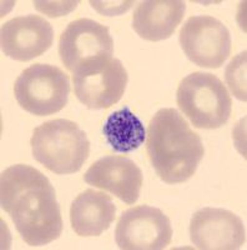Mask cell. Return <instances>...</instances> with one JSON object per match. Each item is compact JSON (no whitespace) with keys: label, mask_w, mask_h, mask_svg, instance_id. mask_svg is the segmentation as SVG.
<instances>
[{"label":"cell","mask_w":247,"mask_h":250,"mask_svg":"<svg viewBox=\"0 0 247 250\" xmlns=\"http://www.w3.org/2000/svg\"><path fill=\"white\" fill-rule=\"evenodd\" d=\"M0 202L18 233L30 247H41L61 235L63 219L54 187L30 165L6 168L0 179Z\"/></svg>","instance_id":"6da1fadb"},{"label":"cell","mask_w":247,"mask_h":250,"mask_svg":"<svg viewBox=\"0 0 247 250\" xmlns=\"http://www.w3.org/2000/svg\"><path fill=\"white\" fill-rule=\"evenodd\" d=\"M146 151L157 176L166 184L188 182L205 154L199 134L172 108L160 109L150 120Z\"/></svg>","instance_id":"7a4b0ae2"},{"label":"cell","mask_w":247,"mask_h":250,"mask_svg":"<svg viewBox=\"0 0 247 250\" xmlns=\"http://www.w3.org/2000/svg\"><path fill=\"white\" fill-rule=\"evenodd\" d=\"M34 159L57 175L74 174L90 154V142L76 123L49 120L33 131L30 140Z\"/></svg>","instance_id":"3957f363"},{"label":"cell","mask_w":247,"mask_h":250,"mask_svg":"<svg viewBox=\"0 0 247 250\" xmlns=\"http://www.w3.org/2000/svg\"><path fill=\"white\" fill-rule=\"evenodd\" d=\"M176 103L199 129H219L228 122L232 100L224 83L210 73L195 71L181 80Z\"/></svg>","instance_id":"277c9868"},{"label":"cell","mask_w":247,"mask_h":250,"mask_svg":"<svg viewBox=\"0 0 247 250\" xmlns=\"http://www.w3.org/2000/svg\"><path fill=\"white\" fill-rule=\"evenodd\" d=\"M70 83L60 68L50 64H33L18 77L14 95L18 104L38 117L63 110L68 104Z\"/></svg>","instance_id":"5b68a950"},{"label":"cell","mask_w":247,"mask_h":250,"mask_svg":"<svg viewBox=\"0 0 247 250\" xmlns=\"http://www.w3.org/2000/svg\"><path fill=\"white\" fill-rule=\"evenodd\" d=\"M114 40L109 28L89 18L68 24L59 39V57L68 71H79L113 58Z\"/></svg>","instance_id":"8992f818"},{"label":"cell","mask_w":247,"mask_h":250,"mask_svg":"<svg viewBox=\"0 0 247 250\" xmlns=\"http://www.w3.org/2000/svg\"><path fill=\"white\" fill-rule=\"evenodd\" d=\"M180 44L189 60L201 68H220L231 54L230 31L210 15L189 18L180 30Z\"/></svg>","instance_id":"52a82bcc"},{"label":"cell","mask_w":247,"mask_h":250,"mask_svg":"<svg viewBox=\"0 0 247 250\" xmlns=\"http://www.w3.org/2000/svg\"><path fill=\"white\" fill-rule=\"evenodd\" d=\"M172 234L168 215L157 208L139 205L119 218L115 242L122 250H160L170 245Z\"/></svg>","instance_id":"ba28073f"},{"label":"cell","mask_w":247,"mask_h":250,"mask_svg":"<svg viewBox=\"0 0 247 250\" xmlns=\"http://www.w3.org/2000/svg\"><path fill=\"white\" fill-rule=\"evenodd\" d=\"M128 71L116 58L73 75L74 93L77 100L91 110L109 109L125 93Z\"/></svg>","instance_id":"9c48e42d"},{"label":"cell","mask_w":247,"mask_h":250,"mask_svg":"<svg viewBox=\"0 0 247 250\" xmlns=\"http://www.w3.org/2000/svg\"><path fill=\"white\" fill-rule=\"evenodd\" d=\"M190 239L201 250H236L246 243V230L232 211L204 208L191 218Z\"/></svg>","instance_id":"30bf717a"},{"label":"cell","mask_w":247,"mask_h":250,"mask_svg":"<svg viewBox=\"0 0 247 250\" xmlns=\"http://www.w3.org/2000/svg\"><path fill=\"white\" fill-rule=\"evenodd\" d=\"M54 42V29L39 15L10 19L1 26V50L18 62H30L43 55Z\"/></svg>","instance_id":"8fae6325"},{"label":"cell","mask_w":247,"mask_h":250,"mask_svg":"<svg viewBox=\"0 0 247 250\" xmlns=\"http://www.w3.org/2000/svg\"><path fill=\"white\" fill-rule=\"evenodd\" d=\"M84 180L89 185L114 194L121 202L133 205L139 199L144 178L141 169L124 156H104L86 170Z\"/></svg>","instance_id":"7c38bea8"},{"label":"cell","mask_w":247,"mask_h":250,"mask_svg":"<svg viewBox=\"0 0 247 250\" xmlns=\"http://www.w3.org/2000/svg\"><path fill=\"white\" fill-rule=\"evenodd\" d=\"M186 4L180 0L141 1L133 15V29L142 39L161 42L169 39L181 24Z\"/></svg>","instance_id":"4fadbf2b"},{"label":"cell","mask_w":247,"mask_h":250,"mask_svg":"<svg viewBox=\"0 0 247 250\" xmlns=\"http://www.w3.org/2000/svg\"><path fill=\"white\" fill-rule=\"evenodd\" d=\"M115 215L116 207L110 195L86 189L71 204V228L79 236H99L110 228Z\"/></svg>","instance_id":"5bb4252c"},{"label":"cell","mask_w":247,"mask_h":250,"mask_svg":"<svg viewBox=\"0 0 247 250\" xmlns=\"http://www.w3.org/2000/svg\"><path fill=\"white\" fill-rule=\"evenodd\" d=\"M106 143L117 153H130L144 144L146 131L141 120L128 108L111 113L104 123Z\"/></svg>","instance_id":"9a60e30c"},{"label":"cell","mask_w":247,"mask_h":250,"mask_svg":"<svg viewBox=\"0 0 247 250\" xmlns=\"http://www.w3.org/2000/svg\"><path fill=\"white\" fill-rule=\"evenodd\" d=\"M246 50L236 55L225 71V78L231 93L239 100L246 102Z\"/></svg>","instance_id":"2e32d148"},{"label":"cell","mask_w":247,"mask_h":250,"mask_svg":"<svg viewBox=\"0 0 247 250\" xmlns=\"http://www.w3.org/2000/svg\"><path fill=\"white\" fill-rule=\"evenodd\" d=\"M35 6L38 10L45 13L51 18L63 17V15L70 13L73 9L76 8L77 1H60V3H49V1H35Z\"/></svg>","instance_id":"e0dca14e"}]
</instances>
